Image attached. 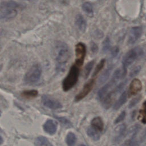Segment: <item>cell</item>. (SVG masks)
<instances>
[{
  "mask_svg": "<svg viewBox=\"0 0 146 146\" xmlns=\"http://www.w3.org/2000/svg\"><path fill=\"white\" fill-rule=\"evenodd\" d=\"M56 70L58 72L64 71L71 57L69 47L64 42H58L55 46Z\"/></svg>",
  "mask_w": 146,
  "mask_h": 146,
  "instance_id": "1",
  "label": "cell"
},
{
  "mask_svg": "<svg viewBox=\"0 0 146 146\" xmlns=\"http://www.w3.org/2000/svg\"><path fill=\"white\" fill-rule=\"evenodd\" d=\"M24 5L13 0L2 2L0 4V20L10 21L18 14V10L22 9Z\"/></svg>",
  "mask_w": 146,
  "mask_h": 146,
  "instance_id": "2",
  "label": "cell"
},
{
  "mask_svg": "<svg viewBox=\"0 0 146 146\" xmlns=\"http://www.w3.org/2000/svg\"><path fill=\"white\" fill-rule=\"evenodd\" d=\"M127 70L123 67L119 68L115 71L111 79L106 84L102 87L98 92V97L99 99L102 100L105 96L111 91V90L116 85L117 82L123 79L126 75Z\"/></svg>",
  "mask_w": 146,
  "mask_h": 146,
  "instance_id": "3",
  "label": "cell"
},
{
  "mask_svg": "<svg viewBox=\"0 0 146 146\" xmlns=\"http://www.w3.org/2000/svg\"><path fill=\"white\" fill-rule=\"evenodd\" d=\"M79 72V67L76 65L74 64L71 67L62 83V88L64 91H68L76 84L78 80Z\"/></svg>",
  "mask_w": 146,
  "mask_h": 146,
  "instance_id": "4",
  "label": "cell"
},
{
  "mask_svg": "<svg viewBox=\"0 0 146 146\" xmlns=\"http://www.w3.org/2000/svg\"><path fill=\"white\" fill-rule=\"evenodd\" d=\"M42 75V68L39 64L33 65L27 71L24 76V82L28 84H33L37 82L40 78Z\"/></svg>",
  "mask_w": 146,
  "mask_h": 146,
  "instance_id": "5",
  "label": "cell"
},
{
  "mask_svg": "<svg viewBox=\"0 0 146 146\" xmlns=\"http://www.w3.org/2000/svg\"><path fill=\"white\" fill-rule=\"evenodd\" d=\"M127 82V80H124L119 83L115 88H114L112 90H111L102 99V104L105 109H108L110 108L116 96L124 88Z\"/></svg>",
  "mask_w": 146,
  "mask_h": 146,
  "instance_id": "6",
  "label": "cell"
},
{
  "mask_svg": "<svg viewBox=\"0 0 146 146\" xmlns=\"http://www.w3.org/2000/svg\"><path fill=\"white\" fill-rule=\"evenodd\" d=\"M142 54L143 50L140 48L136 47L128 51L123 59V67L127 68L128 66L131 65L138 57L140 56Z\"/></svg>",
  "mask_w": 146,
  "mask_h": 146,
  "instance_id": "7",
  "label": "cell"
},
{
  "mask_svg": "<svg viewBox=\"0 0 146 146\" xmlns=\"http://www.w3.org/2000/svg\"><path fill=\"white\" fill-rule=\"evenodd\" d=\"M141 126L139 124H135L132 127L128 132V138L121 145V146H134L135 144L136 143V138L138 132L140 131Z\"/></svg>",
  "mask_w": 146,
  "mask_h": 146,
  "instance_id": "8",
  "label": "cell"
},
{
  "mask_svg": "<svg viewBox=\"0 0 146 146\" xmlns=\"http://www.w3.org/2000/svg\"><path fill=\"white\" fill-rule=\"evenodd\" d=\"M86 52V46L83 43H78L75 47V53H76V60L75 65L80 67L83 64L85 58Z\"/></svg>",
  "mask_w": 146,
  "mask_h": 146,
  "instance_id": "9",
  "label": "cell"
},
{
  "mask_svg": "<svg viewBox=\"0 0 146 146\" xmlns=\"http://www.w3.org/2000/svg\"><path fill=\"white\" fill-rule=\"evenodd\" d=\"M42 101L44 106L50 109L56 110L62 107V104L58 100L47 95H43L42 96Z\"/></svg>",
  "mask_w": 146,
  "mask_h": 146,
  "instance_id": "10",
  "label": "cell"
},
{
  "mask_svg": "<svg viewBox=\"0 0 146 146\" xmlns=\"http://www.w3.org/2000/svg\"><path fill=\"white\" fill-rule=\"evenodd\" d=\"M94 83H95L94 79H91L90 81L86 83V84L83 86L80 92L78 94H77L76 96H75V100L76 102H78L83 99L84 98H85L92 90L94 87Z\"/></svg>",
  "mask_w": 146,
  "mask_h": 146,
  "instance_id": "11",
  "label": "cell"
},
{
  "mask_svg": "<svg viewBox=\"0 0 146 146\" xmlns=\"http://www.w3.org/2000/svg\"><path fill=\"white\" fill-rule=\"evenodd\" d=\"M126 128L125 124H121L115 128L112 136V140L114 143H118L122 140L125 134Z\"/></svg>",
  "mask_w": 146,
  "mask_h": 146,
  "instance_id": "12",
  "label": "cell"
},
{
  "mask_svg": "<svg viewBox=\"0 0 146 146\" xmlns=\"http://www.w3.org/2000/svg\"><path fill=\"white\" fill-rule=\"evenodd\" d=\"M142 88V84L141 81L138 79H134L131 82L128 91L129 96H132L136 95L141 91Z\"/></svg>",
  "mask_w": 146,
  "mask_h": 146,
  "instance_id": "13",
  "label": "cell"
},
{
  "mask_svg": "<svg viewBox=\"0 0 146 146\" xmlns=\"http://www.w3.org/2000/svg\"><path fill=\"white\" fill-rule=\"evenodd\" d=\"M57 122L52 119H48L43 125L44 131L50 135H54L57 130Z\"/></svg>",
  "mask_w": 146,
  "mask_h": 146,
  "instance_id": "14",
  "label": "cell"
},
{
  "mask_svg": "<svg viewBox=\"0 0 146 146\" xmlns=\"http://www.w3.org/2000/svg\"><path fill=\"white\" fill-rule=\"evenodd\" d=\"M141 33L142 29L140 27H134L132 28L128 37V43L129 44L135 43L141 36Z\"/></svg>",
  "mask_w": 146,
  "mask_h": 146,
  "instance_id": "15",
  "label": "cell"
},
{
  "mask_svg": "<svg viewBox=\"0 0 146 146\" xmlns=\"http://www.w3.org/2000/svg\"><path fill=\"white\" fill-rule=\"evenodd\" d=\"M91 127L96 131L102 132L104 128V123L102 118L99 116L93 118L91 121Z\"/></svg>",
  "mask_w": 146,
  "mask_h": 146,
  "instance_id": "16",
  "label": "cell"
},
{
  "mask_svg": "<svg viewBox=\"0 0 146 146\" xmlns=\"http://www.w3.org/2000/svg\"><path fill=\"white\" fill-rule=\"evenodd\" d=\"M75 25H76L77 27L79 29V30L81 31H84L86 26L87 23L85 19L83 18V17L80 14H78L75 17Z\"/></svg>",
  "mask_w": 146,
  "mask_h": 146,
  "instance_id": "17",
  "label": "cell"
},
{
  "mask_svg": "<svg viewBox=\"0 0 146 146\" xmlns=\"http://www.w3.org/2000/svg\"><path fill=\"white\" fill-rule=\"evenodd\" d=\"M127 99V93L126 91H124L115 103L113 107V109L114 110H119L126 102Z\"/></svg>",
  "mask_w": 146,
  "mask_h": 146,
  "instance_id": "18",
  "label": "cell"
},
{
  "mask_svg": "<svg viewBox=\"0 0 146 146\" xmlns=\"http://www.w3.org/2000/svg\"><path fill=\"white\" fill-rule=\"evenodd\" d=\"M87 134L91 139L95 141L99 140L101 136V132L96 131L91 126L87 128Z\"/></svg>",
  "mask_w": 146,
  "mask_h": 146,
  "instance_id": "19",
  "label": "cell"
},
{
  "mask_svg": "<svg viewBox=\"0 0 146 146\" xmlns=\"http://www.w3.org/2000/svg\"><path fill=\"white\" fill-rule=\"evenodd\" d=\"M34 144L35 146H54L46 137L42 136L38 137Z\"/></svg>",
  "mask_w": 146,
  "mask_h": 146,
  "instance_id": "20",
  "label": "cell"
},
{
  "mask_svg": "<svg viewBox=\"0 0 146 146\" xmlns=\"http://www.w3.org/2000/svg\"><path fill=\"white\" fill-rule=\"evenodd\" d=\"M76 141V137L75 135L72 132H68L66 137V142L68 146H74Z\"/></svg>",
  "mask_w": 146,
  "mask_h": 146,
  "instance_id": "21",
  "label": "cell"
},
{
  "mask_svg": "<svg viewBox=\"0 0 146 146\" xmlns=\"http://www.w3.org/2000/svg\"><path fill=\"white\" fill-rule=\"evenodd\" d=\"M140 120L143 124H146V100H145L143 104L142 107L139 111V116Z\"/></svg>",
  "mask_w": 146,
  "mask_h": 146,
  "instance_id": "22",
  "label": "cell"
},
{
  "mask_svg": "<svg viewBox=\"0 0 146 146\" xmlns=\"http://www.w3.org/2000/svg\"><path fill=\"white\" fill-rule=\"evenodd\" d=\"M82 9L83 11L88 15H92L93 14V7L91 3L88 2L84 3L82 5Z\"/></svg>",
  "mask_w": 146,
  "mask_h": 146,
  "instance_id": "23",
  "label": "cell"
},
{
  "mask_svg": "<svg viewBox=\"0 0 146 146\" xmlns=\"http://www.w3.org/2000/svg\"><path fill=\"white\" fill-rule=\"evenodd\" d=\"M94 64V62L92 60V61L89 62L86 65L84 70V76L85 78H87L88 76V75L93 67Z\"/></svg>",
  "mask_w": 146,
  "mask_h": 146,
  "instance_id": "24",
  "label": "cell"
},
{
  "mask_svg": "<svg viewBox=\"0 0 146 146\" xmlns=\"http://www.w3.org/2000/svg\"><path fill=\"white\" fill-rule=\"evenodd\" d=\"M105 62H106V60L104 59H102L100 62L99 63V64L96 66L94 71V73H93V76H95L96 75H97L98 74V73L102 70V68H103L104 64H105Z\"/></svg>",
  "mask_w": 146,
  "mask_h": 146,
  "instance_id": "25",
  "label": "cell"
},
{
  "mask_svg": "<svg viewBox=\"0 0 146 146\" xmlns=\"http://www.w3.org/2000/svg\"><path fill=\"white\" fill-rule=\"evenodd\" d=\"M22 95L25 98H34L37 96L38 91L36 90H28L22 92Z\"/></svg>",
  "mask_w": 146,
  "mask_h": 146,
  "instance_id": "26",
  "label": "cell"
},
{
  "mask_svg": "<svg viewBox=\"0 0 146 146\" xmlns=\"http://www.w3.org/2000/svg\"><path fill=\"white\" fill-rule=\"evenodd\" d=\"M111 70V68H108L101 75V76H100V78L99 79V82L100 84H103V83H104L107 80V79L108 78V77L110 76Z\"/></svg>",
  "mask_w": 146,
  "mask_h": 146,
  "instance_id": "27",
  "label": "cell"
},
{
  "mask_svg": "<svg viewBox=\"0 0 146 146\" xmlns=\"http://www.w3.org/2000/svg\"><path fill=\"white\" fill-rule=\"evenodd\" d=\"M125 115H126V112L124 111H122L119 115V116L115 119V121H114V124H117V123H120L121 121H122L124 119V118H125Z\"/></svg>",
  "mask_w": 146,
  "mask_h": 146,
  "instance_id": "28",
  "label": "cell"
},
{
  "mask_svg": "<svg viewBox=\"0 0 146 146\" xmlns=\"http://www.w3.org/2000/svg\"><path fill=\"white\" fill-rule=\"evenodd\" d=\"M140 99H141L140 96H137V97H136V98H133V99H132L131 101L129 103L128 108H132L134 106H135L139 103V102L140 101Z\"/></svg>",
  "mask_w": 146,
  "mask_h": 146,
  "instance_id": "29",
  "label": "cell"
},
{
  "mask_svg": "<svg viewBox=\"0 0 146 146\" xmlns=\"http://www.w3.org/2000/svg\"><path fill=\"white\" fill-rule=\"evenodd\" d=\"M110 39L108 37L106 38V39L104 40L103 43V50L104 52L107 51L110 47Z\"/></svg>",
  "mask_w": 146,
  "mask_h": 146,
  "instance_id": "30",
  "label": "cell"
},
{
  "mask_svg": "<svg viewBox=\"0 0 146 146\" xmlns=\"http://www.w3.org/2000/svg\"><path fill=\"white\" fill-rule=\"evenodd\" d=\"M141 69V67L140 66H136L135 67H134L131 71L130 73H129V75L131 77H133L134 76H135L136 75H137L138 74V72L140 71Z\"/></svg>",
  "mask_w": 146,
  "mask_h": 146,
  "instance_id": "31",
  "label": "cell"
},
{
  "mask_svg": "<svg viewBox=\"0 0 146 146\" xmlns=\"http://www.w3.org/2000/svg\"><path fill=\"white\" fill-rule=\"evenodd\" d=\"M57 118L62 123H63L65 125H66L67 127H71V122L68 119H67L66 118L63 117H57Z\"/></svg>",
  "mask_w": 146,
  "mask_h": 146,
  "instance_id": "32",
  "label": "cell"
},
{
  "mask_svg": "<svg viewBox=\"0 0 146 146\" xmlns=\"http://www.w3.org/2000/svg\"><path fill=\"white\" fill-rule=\"evenodd\" d=\"M146 140V128L144 129L143 132L141 134L140 137L139 139V143H143Z\"/></svg>",
  "mask_w": 146,
  "mask_h": 146,
  "instance_id": "33",
  "label": "cell"
},
{
  "mask_svg": "<svg viewBox=\"0 0 146 146\" xmlns=\"http://www.w3.org/2000/svg\"><path fill=\"white\" fill-rule=\"evenodd\" d=\"M119 52V48L117 47H114L112 48V51H111V55L113 57L116 56Z\"/></svg>",
  "mask_w": 146,
  "mask_h": 146,
  "instance_id": "34",
  "label": "cell"
},
{
  "mask_svg": "<svg viewBox=\"0 0 146 146\" xmlns=\"http://www.w3.org/2000/svg\"><path fill=\"white\" fill-rule=\"evenodd\" d=\"M2 143H3V139H2V137L0 136V145H1V144H2Z\"/></svg>",
  "mask_w": 146,
  "mask_h": 146,
  "instance_id": "35",
  "label": "cell"
},
{
  "mask_svg": "<svg viewBox=\"0 0 146 146\" xmlns=\"http://www.w3.org/2000/svg\"><path fill=\"white\" fill-rule=\"evenodd\" d=\"M25 1H34V0H25Z\"/></svg>",
  "mask_w": 146,
  "mask_h": 146,
  "instance_id": "36",
  "label": "cell"
},
{
  "mask_svg": "<svg viewBox=\"0 0 146 146\" xmlns=\"http://www.w3.org/2000/svg\"><path fill=\"white\" fill-rule=\"evenodd\" d=\"M79 146H86L85 145H83V144H82V145H80Z\"/></svg>",
  "mask_w": 146,
  "mask_h": 146,
  "instance_id": "37",
  "label": "cell"
},
{
  "mask_svg": "<svg viewBox=\"0 0 146 146\" xmlns=\"http://www.w3.org/2000/svg\"><path fill=\"white\" fill-rule=\"evenodd\" d=\"M0 116H1V112H0Z\"/></svg>",
  "mask_w": 146,
  "mask_h": 146,
  "instance_id": "38",
  "label": "cell"
}]
</instances>
